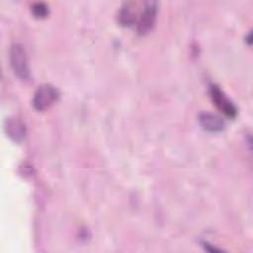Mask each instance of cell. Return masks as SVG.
<instances>
[{
  "label": "cell",
  "instance_id": "7a4b0ae2",
  "mask_svg": "<svg viewBox=\"0 0 253 253\" xmlns=\"http://www.w3.org/2000/svg\"><path fill=\"white\" fill-rule=\"evenodd\" d=\"M58 96L59 93L55 87L50 84H42L34 94L33 106L37 111H44L57 101Z\"/></svg>",
  "mask_w": 253,
  "mask_h": 253
},
{
  "label": "cell",
  "instance_id": "6da1fadb",
  "mask_svg": "<svg viewBox=\"0 0 253 253\" xmlns=\"http://www.w3.org/2000/svg\"><path fill=\"white\" fill-rule=\"evenodd\" d=\"M9 58L15 75L21 80H28L30 78V68L25 47L21 43L12 44Z\"/></svg>",
  "mask_w": 253,
  "mask_h": 253
},
{
  "label": "cell",
  "instance_id": "8992f818",
  "mask_svg": "<svg viewBox=\"0 0 253 253\" xmlns=\"http://www.w3.org/2000/svg\"><path fill=\"white\" fill-rule=\"evenodd\" d=\"M5 130L7 135L15 142H21L26 135V126L18 119H9L5 124Z\"/></svg>",
  "mask_w": 253,
  "mask_h": 253
},
{
  "label": "cell",
  "instance_id": "5b68a950",
  "mask_svg": "<svg viewBox=\"0 0 253 253\" xmlns=\"http://www.w3.org/2000/svg\"><path fill=\"white\" fill-rule=\"evenodd\" d=\"M199 122L205 130L211 132H218L224 128L223 121L216 115L203 112L199 115Z\"/></svg>",
  "mask_w": 253,
  "mask_h": 253
},
{
  "label": "cell",
  "instance_id": "52a82bcc",
  "mask_svg": "<svg viewBox=\"0 0 253 253\" xmlns=\"http://www.w3.org/2000/svg\"><path fill=\"white\" fill-rule=\"evenodd\" d=\"M118 22L124 27H129L135 22V12L129 3H125L119 10Z\"/></svg>",
  "mask_w": 253,
  "mask_h": 253
},
{
  "label": "cell",
  "instance_id": "3957f363",
  "mask_svg": "<svg viewBox=\"0 0 253 253\" xmlns=\"http://www.w3.org/2000/svg\"><path fill=\"white\" fill-rule=\"evenodd\" d=\"M157 9L156 2H147L145 4L136 26V31L139 35H146L153 29L156 21Z\"/></svg>",
  "mask_w": 253,
  "mask_h": 253
},
{
  "label": "cell",
  "instance_id": "ba28073f",
  "mask_svg": "<svg viewBox=\"0 0 253 253\" xmlns=\"http://www.w3.org/2000/svg\"><path fill=\"white\" fill-rule=\"evenodd\" d=\"M31 12L36 18H44L48 15V7L43 2H36L32 5Z\"/></svg>",
  "mask_w": 253,
  "mask_h": 253
},
{
  "label": "cell",
  "instance_id": "277c9868",
  "mask_svg": "<svg viewBox=\"0 0 253 253\" xmlns=\"http://www.w3.org/2000/svg\"><path fill=\"white\" fill-rule=\"evenodd\" d=\"M211 96L212 102L217 107V109L222 112L228 118H235L237 114L236 107L233 103L224 95V93L216 85L211 86Z\"/></svg>",
  "mask_w": 253,
  "mask_h": 253
}]
</instances>
